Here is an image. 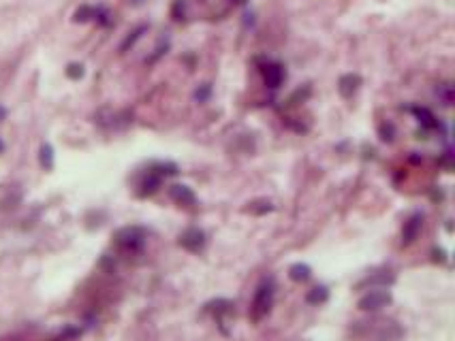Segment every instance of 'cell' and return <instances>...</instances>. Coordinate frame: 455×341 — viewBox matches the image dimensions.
Wrapping results in <instances>:
<instances>
[{"label":"cell","mask_w":455,"mask_h":341,"mask_svg":"<svg viewBox=\"0 0 455 341\" xmlns=\"http://www.w3.org/2000/svg\"><path fill=\"white\" fill-rule=\"evenodd\" d=\"M274 295H276L274 277H265L261 284L257 286L255 298H252V305H250V318L255 322H259L269 314L271 305H274Z\"/></svg>","instance_id":"1"},{"label":"cell","mask_w":455,"mask_h":341,"mask_svg":"<svg viewBox=\"0 0 455 341\" xmlns=\"http://www.w3.org/2000/svg\"><path fill=\"white\" fill-rule=\"evenodd\" d=\"M116 245L126 254H139L145 245V231L141 226H126L116 233Z\"/></svg>","instance_id":"2"},{"label":"cell","mask_w":455,"mask_h":341,"mask_svg":"<svg viewBox=\"0 0 455 341\" xmlns=\"http://www.w3.org/2000/svg\"><path fill=\"white\" fill-rule=\"evenodd\" d=\"M391 301H393V297L389 290H385V288H372L370 292H365L359 298L357 307L361 311H378V309L387 307V305H391Z\"/></svg>","instance_id":"3"},{"label":"cell","mask_w":455,"mask_h":341,"mask_svg":"<svg viewBox=\"0 0 455 341\" xmlns=\"http://www.w3.org/2000/svg\"><path fill=\"white\" fill-rule=\"evenodd\" d=\"M205 243H208V239H205V233L201 231V228H186L184 233L180 234V245L188 252H192V254H199L201 250L205 248Z\"/></svg>","instance_id":"4"},{"label":"cell","mask_w":455,"mask_h":341,"mask_svg":"<svg viewBox=\"0 0 455 341\" xmlns=\"http://www.w3.org/2000/svg\"><path fill=\"white\" fill-rule=\"evenodd\" d=\"M421 228H423V213L421 211H415V213L404 222V226H402V243L404 245L415 243V239L419 237Z\"/></svg>","instance_id":"5"},{"label":"cell","mask_w":455,"mask_h":341,"mask_svg":"<svg viewBox=\"0 0 455 341\" xmlns=\"http://www.w3.org/2000/svg\"><path fill=\"white\" fill-rule=\"evenodd\" d=\"M169 196H171V201L178 203L180 207L192 209L194 205H197V196H194V192L184 184H173L169 188Z\"/></svg>","instance_id":"6"},{"label":"cell","mask_w":455,"mask_h":341,"mask_svg":"<svg viewBox=\"0 0 455 341\" xmlns=\"http://www.w3.org/2000/svg\"><path fill=\"white\" fill-rule=\"evenodd\" d=\"M261 70H263V77H265V85L271 87V90L280 87V84L285 81V68H282V64L267 62Z\"/></svg>","instance_id":"7"},{"label":"cell","mask_w":455,"mask_h":341,"mask_svg":"<svg viewBox=\"0 0 455 341\" xmlns=\"http://www.w3.org/2000/svg\"><path fill=\"white\" fill-rule=\"evenodd\" d=\"M395 281V275L391 271H381V273H372L368 277H363L361 281L357 284V290H361L365 286H391Z\"/></svg>","instance_id":"8"},{"label":"cell","mask_w":455,"mask_h":341,"mask_svg":"<svg viewBox=\"0 0 455 341\" xmlns=\"http://www.w3.org/2000/svg\"><path fill=\"white\" fill-rule=\"evenodd\" d=\"M359 85H361V77H359V75H344V77H340V81H338V90L344 98H351L353 94L359 90Z\"/></svg>","instance_id":"9"},{"label":"cell","mask_w":455,"mask_h":341,"mask_svg":"<svg viewBox=\"0 0 455 341\" xmlns=\"http://www.w3.org/2000/svg\"><path fill=\"white\" fill-rule=\"evenodd\" d=\"M288 277H291V281H295V284H304V281H308L312 277L310 264H306V262L291 264V267H288Z\"/></svg>","instance_id":"10"},{"label":"cell","mask_w":455,"mask_h":341,"mask_svg":"<svg viewBox=\"0 0 455 341\" xmlns=\"http://www.w3.org/2000/svg\"><path fill=\"white\" fill-rule=\"evenodd\" d=\"M327 301H329V288L327 286H314V288H310V290L306 292V303L308 305L318 307V305H323Z\"/></svg>","instance_id":"11"},{"label":"cell","mask_w":455,"mask_h":341,"mask_svg":"<svg viewBox=\"0 0 455 341\" xmlns=\"http://www.w3.org/2000/svg\"><path fill=\"white\" fill-rule=\"evenodd\" d=\"M161 175H156V173H150L147 177L141 181V190H139V196H150V194H154L158 188H161Z\"/></svg>","instance_id":"12"},{"label":"cell","mask_w":455,"mask_h":341,"mask_svg":"<svg viewBox=\"0 0 455 341\" xmlns=\"http://www.w3.org/2000/svg\"><path fill=\"white\" fill-rule=\"evenodd\" d=\"M205 309L212 311V314H216L218 318L224 314H231L233 311V301H229V298H216V301H210L205 305Z\"/></svg>","instance_id":"13"},{"label":"cell","mask_w":455,"mask_h":341,"mask_svg":"<svg viewBox=\"0 0 455 341\" xmlns=\"http://www.w3.org/2000/svg\"><path fill=\"white\" fill-rule=\"evenodd\" d=\"M410 111L417 115V120L423 124V128H436V126H438V122H436V117H434V113L430 109H425V107H412Z\"/></svg>","instance_id":"14"},{"label":"cell","mask_w":455,"mask_h":341,"mask_svg":"<svg viewBox=\"0 0 455 341\" xmlns=\"http://www.w3.org/2000/svg\"><path fill=\"white\" fill-rule=\"evenodd\" d=\"M39 162L45 170H51L54 169V148L49 143H43L39 149Z\"/></svg>","instance_id":"15"},{"label":"cell","mask_w":455,"mask_h":341,"mask_svg":"<svg viewBox=\"0 0 455 341\" xmlns=\"http://www.w3.org/2000/svg\"><path fill=\"white\" fill-rule=\"evenodd\" d=\"M246 211H250V213H255V215H263V213L274 211V205H271V201H267V198H259V201L248 203Z\"/></svg>","instance_id":"16"},{"label":"cell","mask_w":455,"mask_h":341,"mask_svg":"<svg viewBox=\"0 0 455 341\" xmlns=\"http://www.w3.org/2000/svg\"><path fill=\"white\" fill-rule=\"evenodd\" d=\"M94 15H96V9L90 7V4H84V7H79L73 13V21L75 23H86V21L94 20Z\"/></svg>","instance_id":"17"},{"label":"cell","mask_w":455,"mask_h":341,"mask_svg":"<svg viewBox=\"0 0 455 341\" xmlns=\"http://www.w3.org/2000/svg\"><path fill=\"white\" fill-rule=\"evenodd\" d=\"M144 32H147V26H145V23H144V26H139V28H135V30L128 34L126 39H124V43L120 45V51H128V47H133L135 43H137V41L144 37Z\"/></svg>","instance_id":"18"},{"label":"cell","mask_w":455,"mask_h":341,"mask_svg":"<svg viewBox=\"0 0 455 341\" xmlns=\"http://www.w3.org/2000/svg\"><path fill=\"white\" fill-rule=\"evenodd\" d=\"M436 94L442 98V105H447V107L453 103V87L449 84H442V85L436 87Z\"/></svg>","instance_id":"19"},{"label":"cell","mask_w":455,"mask_h":341,"mask_svg":"<svg viewBox=\"0 0 455 341\" xmlns=\"http://www.w3.org/2000/svg\"><path fill=\"white\" fill-rule=\"evenodd\" d=\"M186 15V0H175L173 2V9H171V17L175 21H182Z\"/></svg>","instance_id":"20"},{"label":"cell","mask_w":455,"mask_h":341,"mask_svg":"<svg viewBox=\"0 0 455 341\" xmlns=\"http://www.w3.org/2000/svg\"><path fill=\"white\" fill-rule=\"evenodd\" d=\"M67 77L73 79V81L81 79V77H84V66H81V64H77V62L69 64V66H67Z\"/></svg>","instance_id":"21"},{"label":"cell","mask_w":455,"mask_h":341,"mask_svg":"<svg viewBox=\"0 0 455 341\" xmlns=\"http://www.w3.org/2000/svg\"><path fill=\"white\" fill-rule=\"evenodd\" d=\"M210 94H212V85L210 84H203L199 87L197 92H194V101H199V103H205L210 98Z\"/></svg>","instance_id":"22"},{"label":"cell","mask_w":455,"mask_h":341,"mask_svg":"<svg viewBox=\"0 0 455 341\" xmlns=\"http://www.w3.org/2000/svg\"><path fill=\"white\" fill-rule=\"evenodd\" d=\"M158 173L156 175H178V164H173V162H165V164H158Z\"/></svg>","instance_id":"23"},{"label":"cell","mask_w":455,"mask_h":341,"mask_svg":"<svg viewBox=\"0 0 455 341\" xmlns=\"http://www.w3.org/2000/svg\"><path fill=\"white\" fill-rule=\"evenodd\" d=\"M378 132H381V139L387 141V143H391V141H393V126L391 124H381Z\"/></svg>","instance_id":"24"},{"label":"cell","mask_w":455,"mask_h":341,"mask_svg":"<svg viewBox=\"0 0 455 341\" xmlns=\"http://www.w3.org/2000/svg\"><path fill=\"white\" fill-rule=\"evenodd\" d=\"M77 335H81L79 328H64L58 339H73V337H77Z\"/></svg>","instance_id":"25"},{"label":"cell","mask_w":455,"mask_h":341,"mask_svg":"<svg viewBox=\"0 0 455 341\" xmlns=\"http://www.w3.org/2000/svg\"><path fill=\"white\" fill-rule=\"evenodd\" d=\"M2 120H7V109L0 105V122H2Z\"/></svg>","instance_id":"26"},{"label":"cell","mask_w":455,"mask_h":341,"mask_svg":"<svg viewBox=\"0 0 455 341\" xmlns=\"http://www.w3.org/2000/svg\"><path fill=\"white\" fill-rule=\"evenodd\" d=\"M4 151V143H2V139H0V154Z\"/></svg>","instance_id":"27"}]
</instances>
